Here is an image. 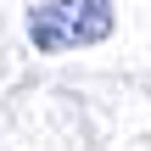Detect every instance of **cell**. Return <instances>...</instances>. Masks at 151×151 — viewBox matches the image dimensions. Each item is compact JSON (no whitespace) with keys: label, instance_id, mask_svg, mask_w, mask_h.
Masks as SVG:
<instances>
[{"label":"cell","instance_id":"6da1fadb","mask_svg":"<svg viewBox=\"0 0 151 151\" xmlns=\"http://www.w3.org/2000/svg\"><path fill=\"white\" fill-rule=\"evenodd\" d=\"M112 0H45L28 11V39L34 50L45 56H62V50H84V45H101L112 39Z\"/></svg>","mask_w":151,"mask_h":151}]
</instances>
